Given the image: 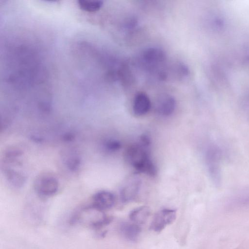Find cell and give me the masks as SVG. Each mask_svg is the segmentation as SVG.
I'll return each mask as SVG.
<instances>
[{
	"label": "cell",
	"mask_w": 249,
	"mask_h": 249,
	"mask_svg": "<svg viewBox=\"0 0 249 249\" xmlns=\"http://www.w3.org/2000/svg\"><path fill=\"white\" fill-rule=\"evenodd\" d=\"M149 146L139 140L137 142L127 147L124 157L126 161L138 173L155 177L157 175V170L150 157Z\"/></svg>",
	"instance_id": "6da1fadb"
},
{
	"label": "cell",
	"mask_w": 249,
	"mask_h": 249,
	"mask_svg": "<svg viewBox=\"0 0 249 249\" xmlns=\"http://www.w3.org/2000/svg\"><path fill=\"white\" fill-rule=\"evenodd\" d=\"M222 154L220 147L214 143L208 146L205 153L206 163L210 176L216 186H219L221 182Z\"/></svg>",
	"instance_id": "7a4b0ae2"
},
{
	"label": "cell",
	"mask_w": 249,
	"mask_h": 249,
	"mask_svg": "<svg viewBox=\"0 0 249 249\" xmlns=\"http://www.w3.org/2000/svg\"><path fill=\"white\" fill-rule=\"evenodd\" d=\"M142 181L137 174L127 178L120 190V197L124 203L134 200L138 196L142 186Z\"/></svg>",
	"instance_id": "3957f363"
},
{
	"label": "cell",
	"mask_w": 249,
	"mask_h": 249,
	"mask_svg": "<svg viewBox=\"0 0 249 249\" xmlns=\"http://www.w3.org/2000/svg\"><path fill=\"white\" fill-rule=\"evenodd\" d=\"M177 212L174 209H161L154 216L150 229L155 232H160L167 225L172 224L175 220Z\"/></svg>",
	"instance_id": "277c9868"
},
{
	"label": "cell",
	"mask_w": 249,
	"mask_h": 249,
	"mask_svg": "<svg viewBox=\"0 0 249 249\" xmlns=\"http://www.w3.org/2000/svg\"><path fill=\"white\" fill-rule=\"evenodd\" d=\"M58 188L57 180L52 176H42L36 181V191L40 195L44 196H50L54 195L57 191Z\"/></svg>",
	"instance_id": "5b68a950"
},
{
	"label": "cell",
	"mask_w": 249,
	"mask_h": 249,
	"mask_svg": "<svg viewBox=\"0 0 249 249\" xmlns=\"http://www.w3.org/2000/svg\"><path fill=\"white\" fill-rule=\"evenodd\" d=\"M115 198L114 195L107 191H101L96 193L92 197L91 206L102 211L111 208L114 205Z\"/></svg>",
	"instance_id": "8992f818"
},
{
	"label": "cell",
	"mask_w": 249,
	"mask_h": 249,
	"mask_svg": "<svg viewBox=\"0 0 249 249\" xmlns=\"http://www.w3.org/2000/svg\"><path fill=\"white\" fill-rule=\"evenodd\" d=\"M176 106V102L174 97L168 94H162L158 97L155 108L160 115L168 116L174 112Z\"/></svg>",
	"instance_id": "52a82bcc"
},
{
	"label": "cell",
	"mask_w": 249,
	"mask_h": 249,
	"mask_svg": "<svg viewBox=\"0 0 249 249\" xmlns=\"http://www.w3.org/2000/svg\"><path fill=\"white\" fill-rule=\"evenodd\" d=\"M151 107V101L148 96L143 92H138L133 100V111L138 116L146 114Z\"/></svg>",
	"instance_id": "ba28073f"
},
{
	"label": "cell",
	"mask_w": 249,
	"mask_h": 249,
	"mask_svg": "<svg viewBox=\"0 0 249 249\" xmlns=\"http://www.w3.org/2000/svg\"><path fill=\"white\" fill-rule=\"evenodd\" d=\"M142 58L145 63L153 65L162 62L165 58V54L160 49L151 47L143 52Z\"/></svg>",
	"instance_id": "9c48e42d"
},
{
	"label": "cell",
	"mask_w": 249,
	"mask_h": 249,
	"mask_svg": "<svg viewBox=\"0 0 249 249\" xmlns=\"http://www.w3.org/2000/svg\"><path fill=\"white\" fill-rule=\"evenodd\" d=\"M120 230L123 236L131 241H136L141 232V228L140 225L133 222L122 223Z\"/></svg>",
	"instance_id": "30bf717a"
},
{
	"label": "cell",
	"mask_w": 249,
	"mask_h": 249,
	"mask_svg": "<svg viewBox=\"0 0 249 249\" xmlns=\"http://www.w3.org/2000/svg\"><path fill=\"white\" fill-rule=\"evenodd\" d=\"M150 214V208L146 206H142L132 210L129 214V217L132 222L140 225L146 222Z\"/></svg>",
	"instance_id": "8fae6325"
},
{
	"label": "cell",
	"mask_w": 249,
	"mask_h": 249,
	"mask_svg": "<svg viewBox=\"0 0 249 249\" xmlns=\"http://www.w3.org/2000/svg\"><path fill=\"white\" fill-rule=\"evenodd\" d=\"M228 207L230 209L249 208V191L234 195L229 200Z\"/></svg>",
	"instance_id": "7c38bea8"
},
{
	"label": "cell",
	"mask_w": 249,
	"mask_h": 249,
	"mask_svg": "<svg viewBox=\"0 0 249 249\" xmlns=\"http://www.w3.org/2000/svg\"><path fill=\"white\" fill-rule=\"evenodd\" d=\"M77 6L81 11L84 12L94 14L96 13L103 5V2L101 0L89 1V0H77L76 1Z\"/></svg>",
	"instance_id": "4fadbf2b"
},
{
	"label": "cell",
	"mask_w": 249,
	"mask_h": 249,
	"mask_svg": "<svg viewBox=\"0 0 249 249\" xmlns=\"http://www.w3.org/2000/svg\"><path fill=\"white\" fill-rule=\"evenodd\" d=\"M105 147L108 151L114 152L121 148V143L117 140L109 139L105 142Z\"/></svg>",
	"instance_id": "5bb4252c"
}]
</instances>
